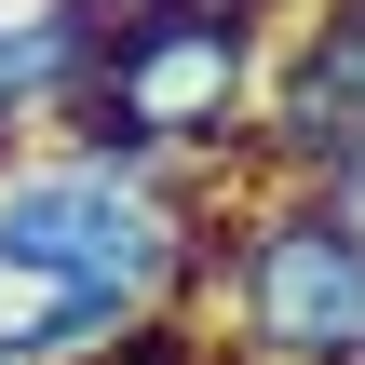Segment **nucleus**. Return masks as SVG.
Instances as JSON below:
<instances>
[{"mask_svg":"<svg viewBox=\"0 0 365 365\" xmlns=\"http://www.w3.org/2000/svg\"><path fill=\"white\" fill-rule=\"evenodd\" d=\"M257 95H271V14L257 0H135V14L95 27V68L68 95L54 149L176 190L190 163H217V149L257 135Z\"/></svg>","mask_w":365,"mask_h":365,"instance_id":"1","label":"nucleus"},{"mask_svg":"<svg viewBox=\"0 0 365 365\" xmlns=\"http://www.w3.org/2000/svg\"><path fill=\"white\" fill-rule=\"evenodd\" d=\"M203 271V230L176 190L149 176H108L81 149H41V163H0V284L14 298H95V312H135L163 325V298Z\"/></svg>","mask_w":365,"mask_h":365,"instance_id":"2","label":"nucleus"},{"mask_svg":"<svg viewBox=\"0 0 365 365\" xmlns=\"http://www.w3.org/2000/svg\"><path fill=\"white\" fill-rule=\"evenodd\" d=\"M230 365H365V217L325 190H257L230 217Z\"/></svg>","mask_w":365,"mask_h":365,"instance_id":"3","label":"nucleus"},{"mask_svg":"<svg viewBox=\"0 0 365 365\" xmlns=\"http://www.w3.org/2000/svg\"><path fill=\"white\" fill-rule=\"evenodd\" d=\"M257 163H271V190H339L365 163V0H325L298 41H271Z\"/></svg>","mask_w":365,"mask_h":365,"instance_id":"4","label":"nucleus"},{"mask_svg":"<svg viewBox=\"0 0 365 365\" xmlns=\"http://www.w3.org/2000/svg\"><path fill=\"white\" fill-rule=\"evenodd\" d=\"M95 0H27V14H0V135H27V122H68V95H81V68H95Z\"/></svg>","mask_w":365,"mask_h":365,"instance_id":"5","label":"nucleus"},{"mask_svg":"<svg viewBox=\"0 0 365 365\" xmlns=\"http://www.w3.org/2000/svg\"><path fill=\"white\" fill-rule=\"evenodd\" d=\"M325 203H352V217H365V163H352V176H339V190H325Z\"/></svg>","mask_w":365,"mask_h":365,"instance_id":"6","label":"nucleus"}]
</instances>
